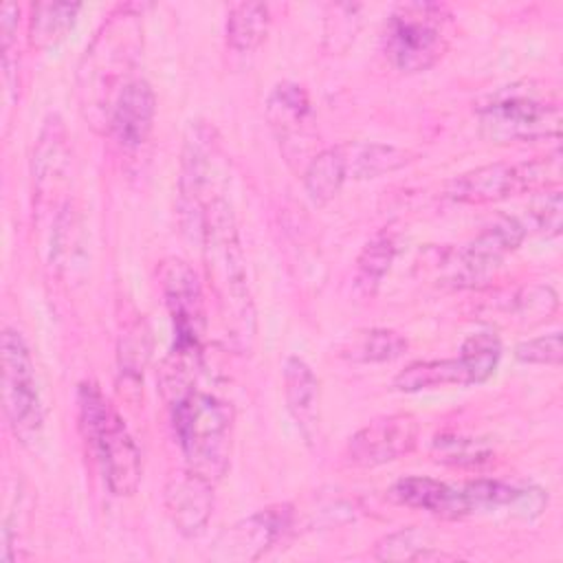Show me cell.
I'll list each match as a JSON object with an SVG mask.
<instances>
[{"label": "cell", "instance_id": "obj_1", "mask_svg": "<svg viewBox=\"0 0 563 563\" xmlns=\"http://www.w3.org/2000/svg\"><path fill=\"white\" fill-rule=\"evenodd\" d=\"M202 262L216 308L231 345L249 350L255 336V306L246 275V260L238 235V222L229 200L207 205L200 222Z\"/></svg>", "mask_w": 563, "mask_h": 563}, {"label": "cell", "instance_id": "obj_2", "mask_svg": "<svg viewBox=\"0 0 563 563\" xmlns=\"http://www.w3.org/2000/svg\"><path fill=\"white\" fill-rule=\"evenodd\" d=\"M79 427L90 444L112 495L130 497L143 477L141 451L123 418L95 383H81L77 391Z\"/></svg>", "mask_w": 563, "mask_h": 563}, {"label": "cell", "instance_id": "obj_3", "mask_svg": "<svg viewBox=\"0 0 563 563\" xmlns=\"http://www.w3.org/2000/svg\"><path fill=\"white\" fill-rule=\"evenodd\" d=\"M169 409L172 427L187 466L211 482L220 479L229 468L231 455V402L194 387L180 398L172 400Z\"/></svg>", "mask_w": 563, "mask_h": 563}, {"label": "cell", "instance_id": "obj_4", "mask_svg": "<svg viewBox=\"0 0 563 563\" xmlns=\"http://www.w3.org/2000/svg\"><path fill=\"white\" fill-rule=\"evenodd\" d=\"M477 117L482 134L493 143H534L559 136L561 106L545 88L521 81L493 92Z\"/></svg>", "mask_w": 563, "mask_h": 563}, {"label": "cell", "instance_id": "obj_5", "mask_svg": "<svg viewBox=\"0 0 563 563\" xmlns=\"http://www.w3.org/2000/svg\"><path fill=\"white\" fill-rule=\"evenodd\" d=\"M451 11L438 2L398 4L383 31V46L389 62L402 73L431 68L449 48Z\"/></svg>", "mask_w": 563, "mask_h": 563}, {"label": "cell", "instance_id": "obj_6", "mask_svg": "<svg viewBox=\"0 0 563 563\" xmlns=\"http://www.w3.org/2000/svg\"><path fill=\"white\" fill-rule=\"evenodd\" d=\"M2 402L11 433L26 446L35 444L44 429L35 365L24 336L9 325L2 330Z\"/></svg>", "mask_w": 563, "mask_h": 563}, {"label": "cell", "instance_id": "obj_7", "mask_svg": "<svg viewBox=\"0 0 563 563\" xmlns=\"http://www.w3.org/2000/svg\"><path fill=\"white\" fill-rule=\"evenodd\" d=\"M559 172V154H554L550 161L490 163L453 178L446 187V196L455 202L468 205L497 202L523 191L548 189V176L556 178Z\"/></svg>", "mask_w": 563, "mask_h": 563}, {"label": "cell", "instance_id": "obj_8", "mask_svg": "<svg viewBox=\"0 0 563 563\" xmlns=\"http://www.w3.org/2000/svg\"><path fill=\"white\" fill-rule=\"evenodd\" d=\"M158 284L174 325V345L178 352L202 354L205 297L196 271L180 257H165L158 264Z\"/></svg>", "mask_w": 563, "mask_h": 563}, {"label": "cell", "instance_id": "obj_9", "mask_svg": "<svg viewBox=\"0 0 563 563\" xmlns=\"http://www.w3.org/2000/svg\"><path fill=\"white\" fill-rule=\"evenodd\" d=\"M528 227L515 216H497L449 262V282L455 288L484 286L504 257L510 255L526 238Z\"/></svg>", "mask_w": 563, "mask_h": 563}, {"label": "cell", "instance_id": "obj_10", "mask_svg": "<svg viewBox=\"0 0 563 563\" xmlns=\"http://www.w3.org/2000/svg\"><path fill=\"white\" fill-rule=\"evenodd\" d=\"M295 510L290 504H275L227 526L209 550L211 561L249 563L262 559L290 528Z\"/></svg>", "mask_w": 563, "mask_h": 563}, {"label": "cell", "instance_id": "obj_11", "mask_svg": "<svg viewBox=\"0 0 563 563\" xmlns=\"http://www.w3.org/2000/svg\"><path fill=\"white\" fill-rule=\"evenodd\" d=\"M218 139L211 125L202 121H191L183 145V169H180V211L189 216L200 233L202 213L216 198L209 189L216 185L218 176Z\"/></svg>", "mask_w": 563, "mask_h": 563}, {"label": "cell", "instance_id": "obj_12", "mask_svg": "<svg viewBox=\"0 0 563 563\" xmlns=\"http://www.w3.org/2000/svg\"><path fill=\"white\" fill-rule=\"evenodd\" d=\"M418 420L411 413L378 416L358 429L345 444L343 457L358 468H374L411 453L418 442Z\"/></svg>", "mask_w": 563, "mask_h": 563}, {"label": "cell", "instance_id": "obj_13", "mask_svg": "<svg viewBox=\"0 0 563 563\" xmlns=\"http://www.w3.org/2000/svg\"><path fill=\"white\" fill-rule=\"evenodd\" d=\"M163 504L169 521L183 537H198L213 512V482L187 466L167 479Z\"/></svg>", "mask_w": 563, "mask_h": 563}, {"label": "cell", "instance_id": "obj_14", "mask_svg": "<svg viewBox=\"0 0 563 563\" xmlns=\"http://www.w3.org/2000/svg\"><path fill=\"white\" fill-rule=\"evenodd\" d=\"M156 117V95L147 79L134 77L128 79L121 90L117 92V99L110 110V130L114 139L128 147H141L152 128Z\"/></svg>", "mask_w": 563, "mask_h": 563}, {"label": "cell", "instance_id": "obj_15", "mask_svg": "<svg viewBox=\"0 0 563 563\" xmlns=\"http://www.w3.org/2000/svg\"><path fill=\"white\" fill-rule=\"evenodd\" d=\"M387 497L394 504L427 510L444 519L468 517V501L462 484L457 486V484H446L433 477L407 475L396 479L389 486Z\"/></svg>", "mask_w": 563, "mask_h": 563}, {"label": "cell", "instance_id": "obj_16", "mask_svg": "<svg viewBox=\"0 0 563 563\" xmlns=\"http://www.w3.org/2000/svg\"><path fill=\"white\" fill-rule=\"evenodd\" d=\"M282 374H284L286 409L292 416L306 442H314L319 433V402H321L319 378L314 376L312 367L299 356H288L284 361Z\"/></svg>", "mask_w": 563, "mask_h": 563}, {"label": "cell", "instance_id": "obj_17", "mask_svg": "<svg viewBox=\"0 0 563 563\" xmlns=\"http://www.w3.org/2000/svg\"><path fill=\"white\" fill-rule=\"evenodd\" d=\"M312 106L308 92L295 81L277 84L266 101V117L282 143H288L292 136L301 134L310 121Z\"/></svg>", "mask_w": 563, "mask_h": 563}, {"label": "cell", "instance_id": "obj_18", "mask_svg": "<svg viewBox=\"0 0 563 563\" xmlns=\"http://www.w3.org/2000/svg\"><path fill=\"white\" fill-rule=\"evenodd\" d=\"M409 341L389 328H361L347 332L339 345L336 354L354 363H385L405 354Z\"/></svg>", "mask_w": 563, "mask_h": 563}, {"label": "cell", "instance_id": "obj_19", "mask_svg": "<svg viewBox=\"0 0 563 563\" xmlns=\"http://www.w3.org/2000/svg\"><path fill=\"white\" fill-rule=\"evenodd\" d=\"M341 150L345 154L347 178L354 180L376 178L396 172L413 161V154L387 143H341Z\"/></svg>", "mask_w": 563, "mask_h": 563}, {"label": "cell", "instance_id": "obj_20", "mask_svg": "<svg viewBox=\"0 0 563 563\" xmlns=\"http://www.w3.org/2000/svg\"><path fill=\"white\" fill-rule=\"evenodd\" d=\"M303 189L314 205L330 202L347 180V165L341 145L317 152L303 169Z\"/></svg>", "mask_w": 563, "mask_h": 563}, {"label": "cell", "instance_id": "obj_21", "mask_svg": "<svg viewBox=\"0 0 563 563\" xmlns=\"http://www.w3.org/2000/svg\"><path fill=\"white\" fill-rule=\"evenodd\" d=\"M271 24V9L264 2H238L227 15V44L238 53L255 51Z\"/></svg>", "mask_w": 563, "mask_h": 563}, {"label": "cell", "instance_id": "obj_22", "mask_svg": "<svg viewBox=\"0 0 563 563\" xmlns=\"http://www.w3.org/2000/svg\"><path fill=\"white\" fill-rule=\"evenodd\" d=\"M81 4L77 2H35L29 20V42L33 48H48L57 44L77 20Z\"/></svg>", "mask_w": 563, "mask_h": 563}, {"label": "cell", "instance_id": "obj_23", "mask_svg": "<svg viewBox=\"0 0 563 563\" xmlns=\"http://www.w3.org/2000/svg\"><path fill=\"white\" fill-rule=\"evenodd\" d=\"M442 385H466L464 369L457 358H433V361H416L400 369L394 378V389L413 394Z\"/></svg>", "mask_w": 563, "mask_h": 563}, {"label": "cell", "instance_id": "obj_24", "mask_svg": "<svg viewBox=\"0 0 563 563\" xmlns=\"http://www.w3.org/2000/svg\"><path fill=\"white\" fill-rule=\"evenodd\" d=\"M396 257V240L391 233L380 231L376 233L358 253L356 257V273L354 284L363 295H374L383 282V277L389 273Z\"/></svg>", "mask_w": 563, "mask_h": 563}, {"label": "cell", "instance_id": "obj_25", "mask_svg": "<svg viewBox=\"0 0 563 563\" xmlns=\"http://www.w3.org/2000/svg\"><path fill=\"white\" fill-rule=\"evenodd\" d=\"M501 358V341L495 332L482 330L471 334L460 347V365L466 376V385H479L488 380Z\"/></svg>", "mask_w": 563, "mask_h": 563}, {"label": "cell", "instance_id": "obj_26", "mask_svg": "<svg viewBox=\"0 0 563 563\" xmlns=\"http://www.w3.org/2000/svg\"><path fill=\"white\" fill-rule=\"evenodd\" d=\"M374 556L378 561H429L449 559L442 552H433L431 537L420 528H402L383 537L374 545Z\"/></svg>", "mask_w": 563, "mask_h": 563}, {"label": "cell", "instance_id": "obj_27", "mask_svg": "<svg viewBox=\"0 0 563 563\" xmlns=\"http://www.w3.org/2000/svg\"><path fill=\"white\" fill-rule=\"evenodd\" d=\"M431 455L435 462L449 466H479L490 460L493 446L479 438L444 433L433 440Z\"/></svg>", "mask_w": 563, "mask_h": 563}, {"label": "cell", "instance_id": "obj_28", "mask_svg": "<svg viewBox=\"0 0 563 563\" xmlns=\"http://www.w3.org/2000/svg\"><path fill=\"white\" fill-rule=\"evenodd\" d=\"M512 306H515V312L519 319H523L528 323H541V321H548L556 312L559 295L548 284H530V286H523L515 295Z\"/></svg>", "mask_w": 563, "mask_h": 563}, {"label": "cell", "instance_id": "obj_29", "mask_svg": "<svg viewBox=\"0 0 563 563\" xmlns=\"http://www.w3.org/2000/svg\"><path fill=\"white\" fill-rule=\"evenodd\" d=\"M150 358V330L143 321H136L121 339L119 367L125 378H141Z\"/></svg>", "mask_w": 563, "mask_h": 563}, {"label": "cell", "instance_id": "obj_30", "mask_svg": "<svg viewBox=\"0 0 563 563\" xmlns=\"http://www.w3.org/2000/svg\"><path fill=\"white\" fill-rule=\"evenodd\" d=\"M561 191L559 189H543L530 205L528 216L530 224L537 233L545 238H556L561 233Z\"/></svg>", "mask_w": 563, "mask_h": 563}, {"label": "cell", "instance_id": "obj_31", "mask_svg": "<svg viewBox=\"0 0 563 563\" xmlns=\"http://www.w3.org/2000/svg\"><path fill=\"white\" fill-rule=\"evenodd\" d=\"M515 358L519 363H530V365H559L563 358L561 332H550V334H541V336L517 343Z\"/></svg>", "mask_w": 563, "mask_h": 563}]
</instances>
